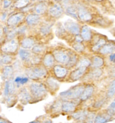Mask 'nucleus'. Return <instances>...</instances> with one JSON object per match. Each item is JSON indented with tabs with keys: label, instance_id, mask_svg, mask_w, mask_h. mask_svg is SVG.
Returning a JSON list of instances; mask_svg holds the SVG:
<instances>
[{
	"label": "nucleus",
	"instance_id": "obj_1",
	"mask_svg": "<svg viewBox=\"0 0 115 123\" xmlns=\"http://www.w3.org/2000/svg\"><path fill=\"white\" fill-rule=\"evenodd\" d=\"M26 74L28 76L30 79L38 81L42 78H45L47 75V70L44 65H33L30 66L25 70Z\"/></svg>",
	"mask_w": 115,
	"mask_h": 123
},
{
	"label": "nucleus",
	"instance_id": "obj_2",
	"mask_svg": "<svg viewBox=\"0 0 115 123\" xmlns=\"http://www.w3.org/2000/svg\"><path fill=\"white\" fill-rule=\"evenodd\" d=\"M85 86L82 84H78L74 86L69 90L63 91L59 93L60 98L63 101L66 100H77L80 99L82 95V93L84 91Z\"/></svg>",
	"mask_w": 115,
	"mask_h": 123
},
{
	"label": "nucleus",
	"instance_id": "obj_3",
	"mask_svg": "<svg viewBox=\"0 0 115 123\" xmlns=\"http://www.w3.org/2000/svg\"><path fill=\"white\" fill-rule=\"evenodd\" d=\"M33 100H42L47 94V87L42 82H32L29 86Z\"/></svg>",
	"mask_w": 115,
	"mask_h": 123
},
{
	"label": "nucleus",
	"instance_id": "obj_4",
	"mask_svg": "<svg viewBox=\"0 0 115 123\" xmlns=\"http://www.w3.org/2000/svg\"><path fill=\"white\" fill-rule=\"evenodd\" d=\"M70 53H71V50H64V49H57L53 51V55L54 56L56 62L65 66H67V63L69 62Z\"/></svg>",
	"mask_w": 115,
	"mask_h": 123
},
{
	"label": "nucleus",
	"instance_id": "obj_5",
	"mask_svg": "<svg viewBox=\"0 0 115 123\" xmlns=\"http://www.w3.org/2000/svg\"><path fill=\"white\" fill-rule=\"evenodd\" d=\"M18 49V43L15 38L7 40L1 46L2 52L7 54H14Z\"/></svg>",
	"mask_w": 115,
	"mask_h": 123
},
{
	"label": "nucleus",
	"instance_id": "obj_6",
	"mask_svg": "<svg viewBox=\"0 0 115 123\" xmlns=\"http://www.w3.org/2000/svg\"><path fill=\"white\" fill-rule=\"evenodd\" d=\"M78 7V19L84 23H88V22L92 20V14H90V11L82 4H77Z\"/></svg>",
	"mask_w": 115,
	"mask_h": 123
},
{
	"label": "nucleus",
	"instance_id": "obj_7",
	"mask_svg": "<svg viewBox=\"0 0 115 123\" xmlns=\"http://www.w3.org/2000/svg\"><path fill=\"white\" fill-rule=\"evenodd\" d=\"M25 18L23 12H18V13H15L12 14L7 18L6 20V26H9L11 28L16 27L23 20V18Z\"/></svg>",
	"mask_w": 115,
	"mask_h": 123
},
{
	"label": "nucleus",
	"instance_id": "obj_8",
	"mask_svg": "<svg viewBox=\"0 0 115 123\" xmlns=\"http://www.w3.org/2000/svg\"><path fill=\"white\" fill-rule=\"evenodd\" d=\"M15 82H14V79L6 80L4 85V90H3V98L5 99H7L8 98L11 97L14 95V92H15Z\"/></svg>",
	"mask_w": 115,
	"mask_h": 123
},
{
	"label": "nucleus",
	"instance_id": "obj_9",
	"mask_svg": "<svg viewBox=\"0 0 115 123\" xmlns=\"http://www.w3.org/2000/svg\"><path fill=\"white\" fill-rule=\"evenodd\" d=\"M64 13V9L60 3H54L50 6L48 9V14L51 18H58L62 15Z\"/></svg>",
	"mask_w": 115,
	"mask_h": 123
},
{
	"label": "nucleus",
	"instance_id": "obj_10",
	"mask_svg": "<svg viewBox=\"0 0 115 123\" xmlns=\"http://www.w3.org/2000/svg\"><path fill=\"white\" fill-rule=\"evenodd\" d=\"M64 27L67 30V31L69 32L70 34H74V35H77V34H80L81 28L79 24L76 22L72 20H67L64 23Z\"/></svg>",
	"mask_w": 115,
	"mask_h": 123
},
{
	"label": "nucleus",
	"instance_id": "obj_11",
	"mask_svg": "<svg viewBox=\"0 0 115 123\" xmlns=\"http://www.w3.org/2000/svg\"><path fill=\"white\" fill-rule=\"evenodd\" d=\"M68 68L67 66H63L62 65H54L53 67V71L54 76L58 79H62L68 74Z\"/></svg>",
	"mask_w": 115,
	"mask_h": 123
},
{
	"label": "nucleus",
	"instance_id": "obj_12",
	"mask_svg": "<svg viewBox=\"0 0 115 123\" xmlns=\"http://www.w3.org/2000/svg\"><path fill=\"white\" fill-rule=\"evenodd\" d=\"M18 99L19 102L23 105L28 104L31 100H33L32 95H31L30 90H27L26 88L21 89L18 93Z\"/></svg>",
	"mask_w": 115,
	"mask_h": 123
},
{
	"label": "nucleus",
	"instance_id": "obj_13",
	"mask_svg": "<svg viewBox=\"0 0 115 123\" xmlns=\"http://www.w3.org/2000/svg\"><path fill=\"white\" fill-rule=\"evenodd\" d=\"M88 68L85 67H76V69L71 71L70 74V80L75 82V81L80 80L87 71Z\"/></svg>",
	"mask_w": 115,
	"mask_h": 123
},
{
	"label": "nucleus",
	"instance_id": "obj_14",
	"mask_svg": "<svg viewBox=\"0 0 115 123\" xmlns=\"http://www.w3.org/2000/svg\"><path fill=\"white\" fill-rule=\"evenodd\" d=\"M77 102L74 100L63 101L62 104V111L64 113H74L76 110Z\"/></svg>",
	"mask_w": 115,
	"mask_h": 123
},
{
	"label": "nucleus",
	"instance_id": "obj_15",
	"mask_svg": "<svg viewBox=\"0 0 115 123\" xmlns=\"http://www.w3.org/2000/svg\"><path fill=\"white\" fill-rule=\"evenodd\" d=\"M26 25L29 26H37L39 23V22L41 20L40 15L37 14L35 13H32V14H29L28 15H26L25 18Z\"/></svg>",
	"mask_w": 115,
	"mask_h": 123
},
{
	"label": "nucleus",
	"instance_id": "obj_16",
	"mask_svg": "<svg viewBox=\"0 0 115 123\" xmlns=\"http://www.w3.org/2000/svg\"><path fill=\"white\" fill-rule=\"evenodd\" d=\"M55 61L56 60L53 53H47L44 55L42 60V65L45 66L46 68H51L54 67V66Z\"/></svg>",
	"mask_w": 115,
	"mask_h": 123
},
{
	"label": "nucleus",
	"instance_id": "obj_17",
	"mask_svg": "<svg viewBox=\"0 0 115 123\" xmlns=\"http://www.w3.org/2000/svg\"><path fill=\"white\" fill-rule=\"evenodd\" d=\"M56 78L54 77H48L46 80V84L47 86V88H49L54 93L57 91L59 88V82Z\"/></svg>",
	"mask_w": 115,
	"mask_h": 123
},
{
	"label": "nucleus",
	"instance_id": "obj_18",
	"mask_svg": "<svg viewBox=\"0 0 115 123\" xmlns=\"http://www.w3.org/2000/svg\"><path fill=\"white\" fill-rule=\"evenodd\" d=\"M94 86H92L90 84L85 85L84 91L82 93V97H81L80 100L82 101V102L83 101H86L87 99H89V98L92 97V95L94 94Z\"/></svg>",
	"mask_w": 115,
	"mask_h": 123
},
{
	"label": "nucleus",
	"instance_id": "obj_19",
	"mask_svg": "<svg viewBox=\"0 0 115 123\" xmlns=\"http://www.w3.org/2000/svg\"><path fill=\"white\" fill-rule=\"evenodd\" d=\"M88 113L89 112L85 110H78V111L72 113V117L77 122H85Z\"/></svg>",
	"mask_w": 115,
	"mask_h": 123
},
{
	"label": "nucleus",
	"instance_id": "obj_20",
	"mask_svg": "<svg viewBox=\"0 0 115 123\" xmlns=\"http://www.w3.org/2000/svg\"><path fill=\"white\" fill-rule=\"evenodd\" d=\"M48 5L46 2H39L34 7V11H35V14H39V15H42L48 11Z\"/></svg>",
	"mask_w": 115,
	"mask_h": 123
},
{
	"label": "nucleus",
	"instance_id": "obj_21",
	"mask_svg": "<svg viewBox=\"0 0 115 123\" xmlns=\"http://www.w3.org/2000/svg\"><path fill=\"white\" fill-rule=\"evenodd\" d=\"M13 73H14L13 66L10 65H6L2 68V81L9 80L11 78V76L13 75Z\"/></svg>",
	"mask_w": 115,
	"mask_h": 123
},
{
	"label": "nucleus",
	"instance_id": "obj_22",
	"mask_svg": "<svg viewBox=\"0 0 115 123\" xmlns=\"http://www.w3.org/2000/svg\"><path fill=\"white\" fill-rule=\"evenodd\" d=\"M102 73H103V71H102V69L98 67H94V69H92L86 76L87 78H89L90 80H97L101 78Z\"/></svg>",
	"mask_w": 115,
	"mask_h": 123
},
{
	"label": "nucleus",
	"instance_id": "obj_23",
	"mask_svg": "<svg viewBox=\"0 0 115 123\" xmlns=\"http://www.w3.org/2000/svg\"><path fill=\"white\" fill-rule=\"evenodd\" d=\"M80 34L85 42H89L92 39V31L88 26H83L81 28Z\"/></svg>",
	"mask_w": 115,
	"mask_h": 123
},
{
	"label": "nucleus",
	"instance_id": "obj_24",
	"mask_svg": "<svg viewBox=\"0 0 115 123\" xmlns=\"http://www.w3.org/2000/svg\"><path fill=\"white\" fill-rule=\"evenodd\" d=\"M115 51V43H106V45L103 46L98 52L102 55H110Z\"/></svg>",
	"mask_w": 115,
	"mask_h": 123
},
{
	"label": "nucleus",
	"instance_id": "obj_25",
	"mask_svg": "<svg viewBox=\"0 0 115 123\" xmlns=\"http://www.w3.org/2000/svg\"><path fill=\"white\" fill-rule=\"evenodd\" d=\"M65 13L69 15L71 18H74V19H78V7H77V4H70V6H68L67 7L65 11Z\"/></svg>",
	"mask_w": 115,
	"mask_h": 123
},
{
	"label": "nucleus",
	"instance_id": "obj_26",
	"mask_svg": "<svg viewBox=\"0 0 115 123\" xmlns=\"http://www.w3.org/2000/svg\"><path fill=\"white\" fill-rule=\"evenodd\" d=\"M20 45L22 48L24 49H31L33 48V46L35 45V40L31 37H26L22 39Z\"/></svg>",
	"mask_w": 115,
	"mask_h": 123
},
{
	"label": "nucleus",
	"instance_id": "obj_27",
	"mask_svg": "<svg viewBox=\"0 0 115 123\" xmlns=\"http://www.w3.org/2000/svg\"><path fill=\"white\" fill-rule=\"evenodd\" d=\"M92 65L91 59H89L86 57H82L78 58L76 67H85V68H89L90 66Z\"/></svg>",
	"mask_w": 115,
	"mask_h": 123
},
{
	"label": "nucleus",
	"instance_id": "obj_28",
	"mask_svg": "<svg viewBox=\"0 0 115 123\" xmlns=\"http://www.w3.org/2000/svg\"><path fill=\"white\" fill-rule=\"evenodd\" d=\"M92 66L94 67H102L104 65V59L99 55H94L91 58Z\"/></svg>",
	"mask_w": 115,
	"mask_h": 123
},
{
	"label": "nucleus",
	"instance_id": "obj_29",
	"mask_svg": "<svg viewBox=\"0 0 115 123\" xmlns=\"http://www.w3.org/2000/svg\"><path fill=\"white\" fill-rule=\"evenodd\" d=\"M111 116L109 114H108L106 113V114H100L96 115V117H95L94 122L96 123H103V122H108L109 121L111 120Z\"/></svg>",
	"mask_w": 115,
	"mask_h": 123
},
{
	"label": "nucleus",
	"instance_id": "obj_30",
	"mask_svg": "<svg viewBox=\"0 0 115 123\" xmlns=\"http://www.w3.org/2000/svg\"><path fill=\"white\" fill-rule=\"evenodd\" d=\"M31 0H16L14 3V6L18 10H23L28 6V5L30 3Z\"/></svg>",
	"mask_w": 115,
	"mask_h": 123
},
{
	"label": "nucleus",
	"instance_id": "obj_31",
	"mask_svg": "<svg viewBox=\"0 0 115 123\" xmlns=\"http://www.w3.org/2000/svg\"><path fill=\"white\" fill-rule=\"evenodd\" d=\"M78 55H77L76 53H74V51H72V50H71L69 62L67 63V66L68 68H73L74 66H76L77 62H78Z\"/></svg>",
	"mask_w": 115,
	"mask_h": 123
},
{
	"label": "nucleus",
	"instance_id": "obj_32",
	"mask_svg": "<svg viewBox=\"0 0 115 123\" xmlns=\"http://www.w3.org/2000/svg\"><path fill=\"white\" fill-rule=\"evenodd\" d=\"M11 54H7L2 52L1 55V64L2 65H10L13 62V57Z\"/></svg>",
	"mask_w": 115,
	"mask_h": 123
},
{
	"label": "nucleus",
	"instance_id": "obj_33",
	"mask_svg": "<svg viewBox=\"0 0 115 123\" xmlns=\"http://www.w3.org/2000/svg\"><path fill=\"white\" fill-rule=\"evenodd\" d=\"M29 79H30V78H29V77L27 75L26 76H18V77H16L15 78H14V81L16 84V86L20 87L21 86L27 83Z\"/></svg>",
	"mask_w": 115,
	"mask_h": 123
},
{
	"label": "nucleus",
	"instance_id": "obj_34",
	"mask_svg": "<svg viewBox=\"0 0 115 123\" xmlns=\"http://www.w3.org/2000/svg\"><path fill=\"white\" fill-rule=\"evenodd\" d=\"M106 38H99L98 41L94 44V46H93V47H92V50L94 51V52L99 51L102 49V46L106 45Z\"/></svg>",
	"mask_w": 115,
	"mask_h": 123
},
{
	"label": "nucleus",
	"instance_id": "obj_35",
	"mask_svg": "<svg viewBox=\"0 0 115 123\" xmlns=\"http://www.w3.org/2000/svg\"><path fill=\"white\" fill-rule=\"evenodd\" d=\"M51 27L52 26L50 24H43L40 26L39 28V33L41 34V35L42 36H46L47 34H49L51 31Z\"/></svg>",
	"mask_w": 115,
	"mask_h": 123
},
{
	"label": "nucleus",
	"instance_id": "obj_36",
	"mask_svg": "<svg viewBox=\"0 0 115 123\" xmlns=\"http://www.w3.org/2000/svg\"><path fill=\"white\" fill-rule=\"evenodd\" d=\"M106 96L107 98H111L115 96V79H114L109 84L108 90H107V93H106Z\"/></svg>",
	"mask_w": 115,
	"mask_h": 123
},
{
	"label": "nucleus",
	"instance_id": "obj_37",
	"mask_svg": "<svg viewBox=\"0 0 115 123\" xmlns=\"http://www.w3.org/2000/svg\"><path fill=\"white\" fill-rule=\"evenodd\" d=\"M46 46L42 45V44H35L32 48V52L36 54V55H40V54L43 53L46 50Z\"/></svg>",
	"mask_w": 115,
	"mask_h": 123
},
{
	"label": "nucleus",
	"instance_id": "obj_38",
	"mask_svg": "<svg viewBox=\"0 0 115 123\" xmlns=\"http://www.w3.org/2000/svg\"><path fill=\"white\" fill-rule=\"evenodd\" d=\"M62 102H61L60 101H55L50 106L51 112L58 113V112H59L60 110H62Z\"/></svg>",
	"mask_w": 115,
	"mask_h": 123
},
{
	"label": "nucleus",
	"instance_id": "obj_39",
	"mask_svg": "<svg viewBox=\"0 0 115 123\" xmlns=\"http://www.w3.org/2000/svg\"><path fill=\"white\" fill-rule=\"evenodd\" d=\"M72 47L77 53H82L85 51V46L82 44V43H77V42H75L73 44Z\"/></svg>",
	"mask_w": 115,
	"mask_h": 123
},
{
	"label": "nucleus",
	"instance_id": "obj_40",
	"mask_svg": "<svg viewBox=\"0 0 115 123\" xmlns=\"http://www.w3.org/2000/svg\"><path fill=\"white\" fill-rule=\"evenodd\" d=\"M106 113L109 114L110 116H114L115 115V98L114 101L112 102L109 105V106L106 109Z\"/></svg>",
	"mask_w": 115,
	"mask_h": 123
},
{
	"label": "nucleus",
	"instance_id": "obj_41",
	"mask_svg": "<svg viewBox=\"0 0 115 123\" xmlns=\"http://www.w3.org/2000/svg\"><path fill=\"white\" fill-rule=\"evenodd\" d=\"M18 34V29L16 27H14L11 31H8V32L6 34L7 40H11V39H14L16 37V34Z\"/></svg>",
	"mask_w": 115,
	"mask_h": 123
},
{
	"label": "nucleus",
	"instance_id": "obj_42",
	"mask_svg": "<svg viewBox=\"0 0 115 123\" xmlns=\"http://www.w3.org/2000/svg\"><path fill=\"white\" fill-rule=\"evenodd\" d=\"M95 117H96V114L94 113H88V115H87V117H86V120L85 122H94V120H95Z\"/></svg>",
	"mask_w": 115,
	"mask_h": 123
},
{
	"label": "nucleus",
	"instance_id": "obj_43",
	"mask_svg": "<svg viewBox=\"0 0 115 123\" xmlns=\"http://www.w3.org/2000/svg\"><path fill=\"white\" fill-rule=\"evenodd\" d=\"M17 29H18V34L22 35V34L26 33V30H27V26H26V25H22L20 26H18Z\"/></svg>",
	"mask_w": 115,
	"mask_h": 123
},
{
	"label": "nucleus",
	"instance_id": "obj_44",
	"mask_svg": "<svg viewBox=\"0 0 115 123\" xmlns=\"http://www.w3.org/2000/svg\"><path fill=\"white\" fill-rule=\"evenodd\" d=\"M12 3V0H3L2 1V7L3 9H7L11 6Z\"/></svg>",
	"mask_w": 115,
	"mask_h": 123
},
{
	"label": "nucleus",
	"instance_id": "obj_45",
	"mask_svg": "<svg viewBox=\"0 0 115 123\" xmlns=\"http://www.w3.org/2000/svg\"><path fill=\"white\" fill-rule=\"evenodd\" d=\"M109 61L111 62L115 63V51H114V52H113V53H111L110 55H109Z\"/></svg>",
	"mask_w": 115,
	"mask_h": 123
},
{
	"label": "nucleus",
	"instance_id": "obj_46",
	"mask_svg": "<svg viewBox=\"0 0 115 123\" xmlns=\"http://www.w3.org/2000/svg\"><path fill=\"white\" fill-rule=\"evenodd\" d=\"M1 18H2V22L5 21L7 18V13H6V12H2V15H1Z\"/></svg>",
	"mask_w": 115,
	"mask_h": 123
},
{
	"label": "nucleus",
	"instance_id": "obj_47",
	"mask_svg": "<svg viewBox=\"0 0 115 123\" xmlns=\"http://www.w3.org/2000/svg\"><path fill=\"white\" fill-rule=\"evenodd\" d=\"M0 122L2 123V122H9V121H7V120H5V119H3V118H2V117H1V119H0Z\"/></svg>",
	"mask_w": 115,
	"mask_h": 123
},
{
	"label": "nucleus",
	"instance_id": "obj_48",
	"mask_svg": "<svg viewBox=\"0 0 115 123\" xmlns=\"http://www.w3.org/2000/svg\"><path fill=\"white\" fill-rule=\"evenodd\" d=\"M112 75H113L114 77H115V68L112 70Z\"/></svg>",
	"mask_w": 115,
	"mask_h": 123
},
{
	"label": "nucleus",
	"instance_id": "obj_49",
	"mask_svg": "<svg viewBox=\"0 0 115 123\" xmlns=\"http://www.w3.org/2000/svg\"><path fill=\"white\" fill-rule=\"evenodd\" d=\"M56 2H62V1H64V0H55Z\"/></svg>",
	"mask_w": 115,
	"mask_h": 123
},
{
	"label": "nucleus",
	"instance_id": "obj_50",
	"mask_svg": "<svg viewBox=\"0 0 115 123\" xmlns=\"http://www.w3.org/2000/svg\"><path fill=\"white\" fill-rule=\"evenodd\" d=\"M94 1H96V2H102V1H103V0H94Z\"/></svg>",
	"mask_w": 115,
	"mask_h": 123
},
{
	"label": "nucleus",
	"instance_id": "obj_51",
	"mask_svg": "<svg viewBox=\"0 0 115 123\" xmlns=\"http://www.w3.org/2000/svg\"><path fill=\"white\" fill-rule=\"evenodd\" d=\"M38 1H39V2H46V0H38Z\"/></svg>",
	"mask_w": 115,
	"mask_h": 123
},
{
	"label": "nucleus",
	"instance_id": "obj_52",
	"mask_svg": "<svg viewBox=\"0 0 115 123\" xmlns=\"http://www.w3.org/2000/svg\"><path fill=\"white\" fill-rule=\"evenodd\" d=\"M66 1H70V2H71L72 0H66Z\"/></svg>",
	"mask_w": 115,
	"mask_h": 123
},
{
	"label": "nucleus",
	"instance_id": "obj_53",
	"mask_svg": "<svg viewBox=\"0 0 115 123\" xmlns=\"http://www.w3.org/2000/svg\"><path fill=\"white\" fill-rule=\"evenodd\" d=\"M31 1H36V0H31Z\"/></svg>",
	"mask_w": 115,
	"mask_h": 123
}]
</instances>
